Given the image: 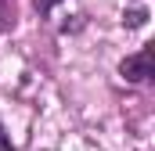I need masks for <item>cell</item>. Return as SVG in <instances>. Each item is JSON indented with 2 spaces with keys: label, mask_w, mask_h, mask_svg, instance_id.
I'll return each mask as SVG.
<instances>
[{
  "label": "cell",
  "mask_w": 155,
  "mask_h": 151,
  "mask_svg": "<svg viewBox=\"0 0 155 151\" xmlns=\"http://www.w3.org/2000/svg\"><path fill=\"white\" fill-rule=\"evenodd\" d=\"M119 72L126 76L130 83H148L155 72V50L152 47H144V50H137V54H130L123 65H119Z\"/></svg>",
  "instance_id": "cell-1"
},
{
  "label": "cell",
  "mask_w": 155,
  "mask_h": 151,
  "mask_svg": "<svg viewBox=\"0 0 155 151\" xmlns=\"http://www.w3.org/2000/svg\"><path fill=\"white\" fill-rule=\"evenodd\" d=\"M0 151H11V140L4 137V126H0Z\"/></svg>",
  "instance_id": "cell-2"
},
{
  "label": "cell",
  "mask_w": 155,
  "mask_h": 151,
  "mask_svg": "<svg viewBox=\"0 0 155 151\" xmlns=\"http://www.w3.org/2000/svg\"><path fill=\"white\" fill-rule=\"evenodd\" d=\"M51 4H58V0H36V7H40V11H51Z\"/></svg>",
  "instance_id": "cell-3"
}]
</instances>
